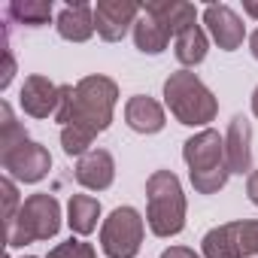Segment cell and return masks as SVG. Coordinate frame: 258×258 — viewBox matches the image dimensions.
Returning a JSON list of instances; mask_svg holds the SVG:
<instances>
[{"mask_svg": "<svg viewBox=\"0 0 258 258\" xmlns=\"http://www.w3.org/2000/svg\"><path fill=\"white\" fill-rule=\"evenodd\" d=\"M55 28H58V37L67 40V43H88L97 34V28H94V7L85 4V0L67 4L58 13Z\"/></svg>", "mask_w": 258, "mask_h": 258, "instance_id": "5bb4252c", "label": "cell"}, {"mask_svg": "<svg viewBox=\"0 0 258 258\" xmlns=\"http://www.w3.org/2000/svg\"><path fill=\"white\" fill-rule=\"evenodd\" d=\"M185 191L173 170H152L146 179V225L155 237H176L185 228Z\"/></svg>", "mask_w": 258, "mask_h": 258, "instance_id": "3957f363", "label": "cell"}, {"mask_svg": "<svg viewBox=\"0 0 258 258\" xmlns=\"http://www.w3.org/2000/svg\"><path fill=\"white\" fill-rule=\"evenodd\" d=\"M146 222L134 207H115L100 225V249L106 258H137Z\"/></svg>", "mask_w": 258, "mask_h": 258, "instance_id": "8992f818", "label": "cell"}, {"mask_svg": "<svg viewBox=\"0 0 258 258\" xmlns=\"http://www.w3.org/2000/svg\"><path fill=\"white\" fill-rule=\"evenodd\" d=\"M252 115L258 118V85H255V91H252Z\"/></svg>", "mask_w": 258, "mask_h": 258, "instance_id": "f546056e", "label": "cell"}, {"mask_svg": "<svg viewBox=\"0 0 258 258\" xmlns=\"http://www.w3.org/2000/svg\"><path fill=\"white\" fill-rule=\"evenodd\" d=\"M22 140H28V134H25V127L16 121L13 106L4 100V103H0V152H7V149L19 146Z\"/></svg>", "mask_w": 258, "mask_h": 258, "instance_id": "44dd1931", "label": "cell"}, {"mask_svg": "<svg viewBox=\"0 0 258 258\" xmlns=\"http://www.w3.org/2000/svg\"><path fill=\"white\" fill-rule=\"evenodd\" d=\"M76 182L88 191H106L115 182V158L106 149H91L76 161Z\"/></svg>", "mask_w": 258, "mask_h": 258, "instance_id": "7c38bea8", "label": "cell"}, {"mask_svg": "<svg viewBox=\"0 0 258 258\" xmlns=\"http://www.w3.org/2000/svg\"><path fill=\"white\" fill-rule=\"evenodd\" d=\"M207 49H210V34H207L201 25L182 31V34L173 40V55H176V61L182 64V70L198 67V64L207 58Z\"/></svg>", "mask_w": 258, "mask_h": 258, "instance_id": "e0dca14e", "label": "cell"}, {"mask_svg": "<svg viewBox=\"0 0 258 258\" xmlns=\"http://www.w3.org/2000/svg\"><path fill=\"white\" fill-rule=\"evenodd\" d=\"M13 76H16V58H13L10 49H4V76H0V91H7V88H10Z\"/></svg>", "mask_w": 258, "mask_h": 258, "instance_id": "d4e9b609", "label": "cell"}, {"mask_svg": "<svg viewBox=\"0 0 258 258\" xmlns=\"http://www.w3.org/2000/svg\"><path fill=\"white\" fill-rule=\"evenodd\" d=\"M164 103L170 115L185 127H207L219 115L216 94L191 70H173L164 79Z\"/></svg>", "mask_w": 258, "mask_h": 258, "instance_id": "277c9868", "label": "cell"}, {"mask_svg": "<svg viewBox=\"0 0 258 258\" xmlns=\"http://www.w3.org/2000/svg\"><path fill=\"white\" fill-rule=\"evenodd\" d=\"M97 219H100V201L94 195H70V204H67V225L73 234L79 237H88L94 228H97Z\"/></svg>", "mask_w": 258, "mask_h": 258, "instance_id": "2e32d148", "label": "cell"}, {"mask_svg": "<svg viewBox=\"0 0 258 258\" xmlns=\"http://www.w3.org/2000/svg\"><path fill=\"white\" fill-rule=\"evenodd\" d=\"M225 161L231 173H252V124L246 115H234L225 134Z\"/></svg>", "mask_w": 258, "mask_h": 258, "instance_id": "8fae6325", "label": "cell"}, {"mask_svg": "<svg viewBox=\"0 0 258 258\" xmlns=\"http://www.w3.org/2000/svg\"><path fill=\"white\" fill-rule=\"evenodd\" d=\"M143 16V7L134 0H97L94 4V28L103 43L124 40L127 31H134L137 19Z\"/></svg>", "mask_w": 258, "mask_h": 258, "instance_id": "ba28073f", "label": "cell"}, {"mask_svg": "<svg viewBox=\"0 0 258 258\" xmlns=\"http://www.w3.org/2000/svg\"><path fill=\"white\" fill-rule=\"evenodd\" d=\"M115 103H118V85H115V79H109L103 73L82 76L73 85L70 112H67V118H64L61 127H76V131H85L88 137L97 140V134H103L106 127L112 124Z\"/></svg>", "mask_w": 258, "mask_h": 258, "instance_id": "6da1fadb", "label": "cell"}, {"mask_svg": "<svg viewBox=\"0 0 258 258\" xmlns=\"http://www.w3.org/2000/svg\"><path fill=\"white\" fill-rule=\"evenodd\" d=\"M134 46L143 55H161L170 46V34H167V28L158 19H152V16L143 13L137 19V25H134Z\"/></svg>", "mask_w": 258, "mask_h": 258, "instance_id": "ac0fdd59", "label": "cell"}, {"mask_svg": "<svg viewBox=\"0 0 258 258\" xmlns=\"http://www.w3.org/2000/svg\"><path fill=\"white\" fill-rule=\"evenodd\" d=\"M7 16L25 28H43L52 22V0H13Z\"/></svg>", "mask_w": 258, "mask_h": 258, "instance_id": "ffe728a7", "label": "cell"}, {"mask_svg": "<svg viewBox=\"0 0 258 258\" xmlns=\"http://www.w3.org/2000/svg\"><path fill=\"white\" fill-rule=\"evenodd\" d=\"M249 52H252V58L258 61V28L252 31V37H249Z\"/></svg>", "mask_w": 258, "mask_h": 258, "instance_id": "f1b7e54d", "label": "cell"}, {"mask_svg": "<svg viewBox=\"0 0 258 258\" xmlns=\"http://www.w3.org/2000/svg\"><path fill=\"white\" fill-rule=\"evenodd\" d=\"M243 13L249 19H258V0H243Z\"/></svg>", "mask_w": 258, "mask_h": 258, "instance_id": "83f0119b", "label": "cell"}, {"mask_svg": "<svg viewBox=\"0 0 258 258\" xmlns=\"http://www.w3.org/2000/svg\"><path fill=\"white\" fill-rule=\"evenodd\" d=\"M0 191H4V222H7V225H13V219L19 216V210H22V204H25V201H19L16 179H10V176L0 179Z\"/></svg>", "mask_w": 258, "mask_h": 258, "instance_id": "cb8c5ba5", "label": "cell"}, {"mask_svg": "<svg viewBox=\"0 0 258 258\" xmlns=\"http://www.w3.org/2000/svg\"><path fill=\"white\" fill-rule=\"evenodd\" d=\"M182 161L198 195H219L228 185L231 170L225 161V137H219L213 127H204L182 143Z\"/></svg>", "mask_w": 258, "mask_h": 258, "instance_id": "7a4b0ae2", "label": "cell"}, {"mask_svg": "<svg viewBox=\"0 0 258 258\" xmlns=\"http://www.w3.org/2000/svg\"><path fill=\"white\" fill-rule=\"evenodd\" d=\"M234 237L243 258H258V219H237Z\"/></svg>", "mask_w": 258, "mask_h": 258, "instance_id": "7402d4cb", "label": "cell"}, {"mask_svg": "<svg viewBox=\"0 0 258 258\" xmlns=\"http://www.w3.org/2000/svg\"><path fill=\"white\" fill-rule=\"evenodd\" d=\"M0 164H4V170H7L10 179L34 185V182H40V179L49 176V170H52V155H49V149H46L43 143H37V140L28 137V140H22L19 146L0 152Z\"/></svg>", "mask_w": 258, "mask_h": 258, "instance_id": "52a82bcc", "label": "cell"}, {"mask_svg": "<svg viewBox=\"0 0 258 258\" xmlns=\"http://www.w3.org/2000/svg\"><path fill=\"white\" fill-rule=\"evenodd\" d=\"M61 231V204L55 201V195L40 191L25 198L19 216L13 219V225H7V246L19 249L28 243H43L52 240Z\"/></svg>", "mask_w": 258, "mask_h": 258, "instance_id": "5b68a950", "label": "cell"}, {"mask_svg": "<svg viewBox=\"0 0 258 258\" xmlns=\"http://www.w3.org/2000/svg\"><path fill=\"white\" fill-rule=\"evenodd\" d=\"M7 258H13V255H7Z\"/></svg>", "mask_w": 258, "mask_h": 258, "instance_id": "1f68e13d", "label": "cell"}, {"mask_svg": "<svg viewBox=\"0 0 258 258\" xmlns=\"http://www.w3.org/2000/svg\"><path fill=\"white\" fill-rule=\"evenodd\" d=\"M201 252L204 258H243L237 249V237H234V222L216 225L204 234L201 240Z\"/></svg>", "mask_w": 258, "mask_h": 258, "instance_id": "d6986e66", "label": "cell"}, {"mask_svg": "<svg viewBox=\"0 0 258 258\" xmlns=\"http://www.w3.org/2000/svg\"><path fill=\"white\" fill-rule=\"evenodd\" d=\"M49 258H97V252H94V246L88 240L70 237V240L58 243L55 249H49Z\"/></svg>", "mask_w": 258, "mask_h": 258, "instance_id": "603a6c76", "label": "cell"}, {"mask_svg": "<svg viewBox=\"0 0 258 258\" xmlns=\"http://www.w3.org/2000/svg\"><path fill=\"white\" fill-rule=\"evenodd\" d=\"M161 258H204V255H198V252L188 249V246H170V249L161 252Z\"/></svg>", "mask_w": 258, "mask_h": 258, "instance_id": "484cf974", "label": "cell"}, {"mask_svg": "<svg viewBox=\"0 0 258 258\" xmlns=\"http://www.w3.org/2000/svg\"><path fill=\"white\" fill-rule=\"evenodd\" d=\"M246 195H249V201L258 207V170L249 173V179H246Z\"/></svg>", "mask_w": 258, "mask_h": 258, "instance_id": "4316f807", "label": "cell"}, {"mask_svg": "<svg viewBox=\"0 0 258 258\" xmlns=\"http://www.w3.org/2000/svg\"><path fill=\"white\" fill-rule=\"evenodd\" d=\"M204 25H207L210 40L222 52H237L246 40V25L228 4H210L204 10Z\"/></svg>", "mask_w": 258, "mask_h": 258, "instance_id": "9c48e42d", "label": "cell"}, {"mask_svg": "<svg viewBox=\"0 0 258 258\" xmlns=\"http://www.w3.org/2000/svg\"><path fill=\"white\" fill-rule=\"evenodd\" d=\"M143 13L152 16V19H158L173 40L182 31H188V28L198 25V10H195V4H185V0H146Z\"/></svg>", "mask_w": 258, "mask_h": 258, "instance_id": "9a60e30c", "label": "cell"}, {"mask_svg": "<svg viewBox=\"0 0 258 258\" xmlns=\"http://www.w3.org/2000/svg\"><path fill=\"white\" fill-rule=\"evenodd\" d=\"M25 258H37V255H25Z\"/></svg>", "mask_w": 258, "mask_h": 258, "instance_id": "4dcf8cb0", "label": "cell"}, {"mask_svg": "<svg viewBox=\"0 0 258 258\" xmlns=\"http://www.w3.org/2000/svg\"><path fill=\"white\" fill-rule=\"evenodd\" d=\"M58 103H61V85H55L52 79H46L40 73L25 76L22 91H19V106L31 118H49V115L55 118Z\"/></svg>", "mask_w": 258, "mask_h": 258, "instance_id": "30bf717a", "label": "cell"}, {"mask_svg": "<svg viewBox=\"0 0 258 258\" xmlns=\"http://www.w3.org/2000/svg\"><path fill=\"white\" fill-rule=\"evenodd\" d=\"M124 121L137 134H158V131H164V124H167V112H164V106L155 97L134 94V97H127V103H124Z\"/></svg>", "mask_w": 258, "mask_h": 258, "instance_id": "4fadbf2b", "label": "cell"}]
</instances>
